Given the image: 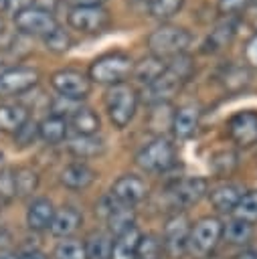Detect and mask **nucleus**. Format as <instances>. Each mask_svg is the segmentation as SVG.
I'll return each mask as SVG.
<instances>
[{
  "label": "nucleus",
  "mask_w": 257,
  "mask_h": 259,
  "mask_svg": "<svg viewBox=\"0 0 257 259\" xmlns=\"http://www.w3.org/2000/svg\"><path fill=\"white\" fill-rule=\"evenodd\" d=\"M0 210H2V204H0Z\"/></svg>",
  "instance_id": "obj_49"
},
{
  "label": "nucleus",
  "mask_w": 257,
  "mask_h": 259,
  "mask_svg": "<svg viewBox=\"0 0 257 259\" xmlns=\"http://www.w3.org/2000/svg\"><path fill=\"white\" fill-rule=\"evenodd\" d=\"M190 40H192L190 32L174 24H162L156 30H152L146 38L150 55L158 59H174L178 55H184Z\"/></svg>",
  "instance_id": "obj_2"
},
{
  "label": "nucleus",
  "mask_w": 257,
  "mask_h": 259,
  "mask_svg": "<svg viewBox=\"0 0 257 259\" xmlns=\"http://www.w3.org/2000/svg\"><path fill=\"white\" fill-rule=\"evenodd\" d=\"M73 6H101L105 0H69Z\"/></svg>",
  "instance_id": "obj_43"
},
{
  "label": "nucleus",
  "mask_w": 257,
  "mask_h": 259,
  "mask_svg": "<svg viewBox=\"0 0 257 259\" xmlns=\"http://www.w3.org/2000/svg\"><path fill=\"white\" fill-rule=\"evenodd\" d=\"M67 22L73 30L99 34L109 26V12L103 6H71Z\"/></svg>",
  "instance_id": "obj_8"
},
{
  "label": "nucleus",
  "mask_w": 257,
  "mask_h": 259,
  "mask_svg": "<svg viewBox=\"0 0 257 259\" xmlns=\"http://www.w3.org/2000/svg\"><path fill=\"white\" fill-rule=\"evenodd\" d=\"M14 22H16V28L28 36H47L57 28L55 14L49 8H40L36 4H30L20 12H16Z\"/></svg>",
  "instance_id": "obj_7"
},
{
  "label": "nucleus",
  "mask_w": 257,
  "mask_h": 259,
  "mask_svg": "<svg viewBox=\"0 0 257 259\" xmlns=\"http://www.w3.org/2000/svg\"><path fill=\"white\" fill-rule=\"evenodd\" d=\"M81 223H83V217L75 206H63V208L55 210V217L51 223V233L55 237L69 239L73 233H77Z\"/></svg>",
  "instance_id": "obj_19"
},
{
  "label": "nucleus",
  "mask_w": 257,
  "mask_h": 259,
  "mask_svg": "<svg viewBox=\"0 0 257 259\" xmlns=\"http://www.w3.org/2000/svg\"><path fill=\"white\" fill-rule=\"evenodd\" d=\"M241 188L237 184H221L217 188H212L208 192V198L212 202V206L219 210V212H233L235 204L239 202L241 198Z\"/></svg>",
  "instance_id": "obj_22"
},
{
  "label": "nucleus",
  "mask_w": 257,
  "mask_h": 259,
  "mask_svg": "<svg viewBox=\"0 0 257 259\" xmlns=\"http://www.w3.org/2000/svg\"><path fill=\"white\" fill-rule=\"evenodd\" d=\"M53 257L55 259H87L85 253V243L79 239H63L55 245L53 249Z\"/></svg>",
  "instance_id": "obj_32"
},
{
  "label": "nucleus",
  "mask_w": 257,
  "mask_h": 259,
  "mask_svg": "<svg viewBox=\"0 0 257 259\" xmlns=\"http://www.w3.org/2000/svg\"><path fill=\"white\" fill-rule=\"evenodd\" d=\"M67 127H69L67 119L57 117V115H47L38 123V136H40L42 142L55 146V144H61L67 138Z\"/></svg>",
  "instance_id": "obj_24"
},
{
  "label": "nucleus",
  "mask_w": 257,
  "mask_h": 259,
  "mask_svg": "<svg viewBox=\"0 0 257 259\" xmlns=\"http://www.w3.org/2000/svg\"><path fill=\"white\" fill-rule=\"evenodd\" d=\"M190 221L184 212H174L166 225H164V235H162V247L172 255L180 257L186 247H188V235H190Z\"/></svg>",
  "instance_id": "obj_11"
},
{
  "label": "nucleus",
  "mask_w": 257,
  "mask_h": 259,
  "mask_svg": "<svg viewBox=\"0 0 257 259\" xmlns=\"http://www.w3.org/2000/svg\"><path fill=\"white\" fill-rule=\"evenodd\" d=\"M192 69H194V65L188 55H178V57L170 59V63H166V69L162 71V75L144 87V101L150 105L166 103L182 89V85L192 75Z\"/></svg>",
  "instance_id": "obj_1"
},
{
  "label": "nucleus",
  "mask_w": 257,
  "mask_h": 259,
  "mask_svg": "<svg viewBox=\"0 0 257 259\" xmlns=\"http://www.w3.org/2000/svg\"><path fill=\"white\" fill-rule=\"evenodd\" d=\"M166 192H168L172 206L178 210V208L196 204L208 192V182L200 176H184L180 180H174Z\"/></svg>",
  "instance_id": "obj_10"
},
{
  "label": "nucleus",
  "mask_w": 257,
  "mask_h": 259,
  "mask_svg": "<svg viewBox=\"0 0 257 259\" xmlns=\"http://www.w3.org/2000/svg\"><path fill=\"white\" fill-rule=\"evenodd\" d=\"M235 32H237V24L233 22V18H225V20L219 22V24L215 26V30H210V34L206 36V40H204V51H206V53H217V51L225 49V47L233 40Z\"/></svg>",
  "instance_id": "obj_23"
},
{
  "label": "nucleus",
  "mask_w": 257,
  "mask_h": 259,
  "mask_svg": "<svg viewBox=\"0 0 257 259\" xmlns=\"http://www.w3.org/2000/svg\"><path fill=\"white\" fill-rule=\"evenodd\" d=\"M140 239H142V233H140V229L136 225L125 229L123 233H119L115 237L109 259H136V251H138Z\"/></svg>",
  "instance_id": "obj_20"
},
{
  "label": "nucleus",
  "mask_w": 257,
  "mask_h": 259,
  "mask_svg": "<svg viewBox=\"0 0 257 259\" xmlns=\"http://www.w3.org/2000/svg\"><path fill=\"white\" fill-rule=\"evenodd\" d=\"M53 217H55V206L45 196L34 198L28 204V208H26V225L32 231H47V229H51Z\"/></svg>",
  "instance_id": "obj_18"
},
{
  "label": "nucleus",
  "mask_w": 257,
  "mask_h": 259,
  "mask_svg": "<svg viewBox=\"0 0 257 259\" xmlns=\"http://www.w3.org/2000/svg\"><path fill=\"white\" fill-rule=\"evenodd\" d=\"M45 45H47V49L49 51H53V53H65V51H69L71 49V45H73V40H71V36L63 30V28H55L51 34H47L45 36Z\"/></svg>",
  "instance_id": "obj_38"
},
{
  "label": "nucleus",
  "mask_w": 257,
  "mask_h": 259,
  "mask_svg": "<svg viewBox=\"0 0 257 259\" xmlns=\"http://www.w3.org/2000/svg\"><path fill=\"white\" fill-rule=\"evenodd\" d=\"M8 6H10V0H0V12H2V10H6Z\"/></svg>",
  "instance_id": "obj_47"
},
{
  "label": "nucleus",
  "mask_w": 257,
  "mask_h": 259,
  "mask_svg": "<svg viewBox=\"0 0 257 259\" xmlns=\"http://www.w3.org/2000/svg\"><path fill=\"white\" fill-rule=\"evenodd\" d=\"M221 239H223V223L217 217H202L190 227L186 249L196 257H206L215 251Z\"/></svg>",
  "instance_id": "obj_6"
},
{
  "label": "nucleus",
  "mask_w": 257,
  "mask_h": 259,
  "mask_svg": "<svg viewBox=\"0 0 257 259\" xmlns=\"http://www.w3.org/2000/svg\"><path fill=\"white\" fill-rule=\"evenodd\" d=\"M231 259H257V251H253V249H245V251L237 253V255L231 257Z\"/></svg>",
  "instance_id": "obj_45"
},
{
  "label": "nucleus",
  "mask_w": 257,
  "mask_h": 259,
  "mask_svg": "<svg viewBox=\"0 0 257 259\" xmlns=\"http://www.w3.org/2000/svg\"><path fill=\"white\" fill-rule=\"evenodd\" d=\"M111 247H113V239H111L109 233L95 231L85 239L87 259H109L111 257Z\"/></svg>",
  "instance_id": "obj_27"
},
{
  "label": "nucleus",
  "mask_w": 257,
  "mask_h": 259,
  "mask_svg": "<svg viewBox=\"0 0 257 259\" xmlns=\"http://www.w3.org/2000/svg\"><path fill=\"white\" fill-rule=\"evenodd\" d=\"M233 217L249 225L257 223V190H249L241 194L239 202L233 208Z\"/></svg>",
  "instance_id": "obj_30"
},
{
  "label": "nucleus",
  "mask_w": 257,
  "mask_h": 259,
  "mask_svg": "<svg viewBox=\"0 0 257 259\" xmlns=\"http://www.w3.org/2000/svg\"><path fill=\"white\" fill-rule=\"evenodd\" d=\"M0 259H18V255H14V253H6V251H2V253H0Z\"/></svg>",
  "instance_id": "obj_46"
},
{
  "label": "nucleus",
  "mask_w": 257,
  "mask_h": 259,
  "mask_svg": "<svg viewBox=\"0 0 257 259\" xmlns=\"http://www.w3.org/2000/svg\"><path fill=\"white\" fill-rule=\"evenodd\" d=\"M79 107H81L79 101L59 95V97H55V99L51 101V111H53L51 115H57V117H63V119L69 121V119L75 115V111H77Z\"/></svg>",
  "instance_id": "obj_37"
},
{
  "label": "nucleus",
  "mask_w": 257,
  "mask_h": 259,
  "mask_svg": "<svg viewBox=\"0 0 257 259\" xmlns=\"http://www.w3.org/2000/svg\"><path fill=\"white\" fill-rule=\"evenodd\" d=\"M229 138L239 148H251L257 144V111L255 109H243L229 117L227 121Z\"/></svg>",
  "instance_id": "obj_12"
},
{
  "label": "nucleus",
  "mask_w": 257,
  "mask_h": 259,
  "mask_svg": "<svg viewBox=\"0 0 257 259\" xmlns=\"http://www.w3.org/2000/svg\"><path fill=\"white\" fill-rule=\"evenodd\" d=\"M69 121L79 136H95L99 132V125H101L99 115L89 107H79Z\"/></svg>",
  "instance_id": "obj_28"
},
{
  "label": "nucleus",
  "mask_w": 257,
  "mask_h": 259,
  "mask_svg": "<svg viewBox=\"0 0 257 259\" xmlns=\"http://www.w3.org/2000/svg\"><path fill=\"white\" fill-rule=\"evenodd\" d=\"M164 69H166V61H164V59H158V57H154V55H150V57L142 59L140 63H136L132 71H134V79L146 87V85H150L154 79H158Z\"/></svg>",
  "instance_id": "obj_25"
},
{
  "label": "nucleus",
  "mask_w": 257,
  "mask_h": 259,
  "mask_svg": "<svg viewBox=\"0 0 257 259\" xmlns=\"http://www.w3.org/2000/svg\"><path fill=\"white\" fill-rule=\"evenodd\" d=\"M223 237L231 245H247L253 237V225L233 217L227 225H223Z\"/></svg>",
  "instance_id": "obj_29"
},
{
  "label": "nucleus",
  "mask_w": 257,
  "mask_h": 259,
  "mask_svg": "<svg viewBox=\"0 0 257 259\" xmlns=\"http://www.w3.org/2000/svg\"><path fill=\"white\" fill-rule=\"evenodd\" d=\"M14 178H16V196H20V198L32 196L34 190L38 188V174H36V170L28 168V166L16 168Z\"/></svg>",
  "instance_id": "obj_31"
},
{
  "label": "nucleus",
  "mask_w": 257,
  "mask_h": 259,
  "mask_svg": "<svg viewBox=\"0 0 257 259\" xmlns=\"http://www.w3.org/2000/svg\"><path fill=\"white\" fill-rule=\"evenodd\" d=\"M223 81H225V85H227L229 89L237 91V89H241V87H245V85L249 83V75H247V71L241 69V67H231V69L225 73Z\"/></svg>",
  "instance_id": "obj_40"
},
{
  "label": "nucleus",
  "mask_w": 257,
  "mask_h": 259,
  "mask_svg": "<svg viewBox=\"0 0 257 259\" xmlns=\"http://www.w3.org/2000/svg\"><path fill=\"white\" fill-rule=\"evenodd\" d=\"M28 109L20 103H4L0 105V130L6 134H16L28 121Z\"/></svg>",
  "instance_id": "obj_21"
},
{
  "label": "nucleus",
  "mask_w": 257,
  "mask_h": 259,
  "mask_svg": "<svg viewBox=\"0 0 257 259\" xmlns=\"http://www.w3.org/2000/svg\"><path fill=\"white\" fill-rule=\"evenodd\" d=\"M249 2L251 0H219V12L225 18H233V16L241 14Z\"/></svg>",
  "instance_id": "obj_41"
},
{
  "label": "nucleus",
  "mask_w": 257,
  "mask_h": 259,
  "mask_svg": "<svg viewBox=\"0 0 257 259\" xmlns=\"http://www.w3.org/2000/svg\"><path fill=\"white\" fill-rule=\"evenodd\" d=\"M253 2H255V4H257V0H253Z\"/></svg>",
  "instance_id": "obj_50"
},
{
  "label": "nucleus",
  "mask_w": 257,
  "mask_h": 259,
  "mask_svg": "<svg viewBox=\"0 0 257 259\" xmlns=\"http://www.w3.org/2000/svg\"><path fill=\"white\" fill-rule=\"evenodd\" d=\"M4 30V22H2V18H0V32Z\"/></svg>",
  "instance_id": "obj_48"
},
{
  "label": "nucleus",
  "mask_w": 257,
  "mask_h": 259,
  "mask_svg": "<svg viewBox=\"0 0 257 259\" xmlns=\"http://www.w3.org/2000/svg\"><path fill=\"white\" fill-rule=\"evenodd\" d=\"M38 81V71L32 67H10L0 73V97L20 95L32 89Z\"/></svg>",
  "instance_id": "obj_14"
},
{
  "label": "nucleus",
  "mask_w": 257,
  "mask_h": 259,
  "mask_svg": "<svg viewBox=\"0 0 257 259\" xmlns=\"http://www.w3.org/2000/svg\"><path fill=\"white\" fill-rule=\"evenodd\" d=\"M53 89L69 99L81 101L91 93V79L77 69H59L51 75Z\"/></svg>",
  "instance_id": "obj_9"
},
{
  "label": "nucleus",
  "mask_w": 257,
  "mask_h": 259,
  "mask_svg": "<svg viewBox=\"0 0 257 259\" xmlns=\"http://www.w3.org/2000/svg\"><path fill=\"white\" fill-rule=\"evenodd\" d=\"M16 198V178L14 170L4 166L0 168V204H8Z\"/></svg>",
  "instance_id": "obj_35"
},
{
  "label": "nucleus",
  "mask_w": 257,
  "mask_h": 259,
  "mask_svg": "<svg viewBox=\"0 0 257 259\" xmlns=\"http://www.w3.org/2000/svg\"><path fill=\"white\" fill-rule=\"evenodd\" d=\"M136 164L146 172H166L176 164V148L166 138H154L138 154Z\"/></svg>",
  "instance_id": "obj_5"
},
{
  "label": "nucleus",
  "mask_w": 257,
  "mask_h": 259,
  "mask_svg": "<svg viewBox=\"0 0 257 259\" xmlns=\"http://www.w3.org/2000/svg\"><path fill=\"white\" fill-rule=\"evenodd\" d=\"M182 4L184 0H150V14L158 20H168L182 8Z\"/></svg>",
  "instance_id": "obj_36"
},
{
  "label": "nucleus",
  "mask_w": 257,
  "mask_h": 259,
  "mask_svg": "<svg viewBox=\"0 0 257 259\" xmlns=\"http://www.w3.org/2000/svg\"><path fill=\"white\" fill-rule=\"evenodd\" d=\"M237 164H239V158L231 150H221V152L212 154V158L208 162V166L212 168V172L219 174V176H229L231 172H235Z\"/></svg>",
  "instance_id": "obj_33"
},
{
  "label": "nucleus",
  "mask_w": 257,
  "mask_h": 259,
  "mask_svg": "<svg viewBox=\"0 0 257 259\" xmlns=\"http://www.w3.org/2000/svg\"><path fill=\"white\" fill-rule=\"evenodd\" d=\"M245 61L249 63V67H253L257 71V32L245 45Z\"/></svg>",
  "instance_id": "obj_42"
},
{
  "label": "nucleus",
  "mask_w": 257,
  "mask_h": 259,
  "mask_svg": "<svg viewBox=\"0 0 257 259\" xmlns=\"http://www.w3.org/2000/svg\"><path fill=\"white\" fill-rule=\"evenodd\" d=\"M105 150V144L103 140H99L97 136H75L69 140V152L77 158H93V156H99L101 152Z\"/></svg>",
  "instance_id": "obj_26"
},
{
  "label": "nucleus",
  "mask_w": 257,
  "mask_h": 259,
  "mask_svg": "<svg viewBox=\"0 0 257 259\" xmlns=\"http://www.w3.org/2000/svg\"><path fill=\"white\" fill-rule=\"evenodd\" d=\"M109 194H111L117 202L127 204V206H134V204H138L140 200L146 198L148 186H146V182H144L140 176L123 174V176H119V178L111 184V192H109Z\"/></svg>",
  "instance_id": "obj_15"
},
{
  "label": "nucleus",
  "mask_w": 257,
  "mask_h": 259,
  "mask_svg": "<svg viewBox=\"0 0 257 259\" xmlns=\"http://www.w3.org/2000/svg\"><path fill=\"white\" fill-rule=\"evenodd\" d=\"M18 259H49L42 251H26V253H22Z\"/></svg>",
  "instance_id": "obj_44"
},
{
  "label": "nucleus",
  "mask_w": 257,
  "mask_h": 259,
  "mask_svg": "<svg viewBox=\"0 0 257 259\" xmlns=\"http://www.w3.org/2000/svg\"><path fill=\"white\" fill-rule=\"evenodd\" d=\"M36 138H40V136H38V123L32 121V119H28V121L14 134V142H16V146H20V148H26V146L34 144Z\"/></svg>",
  "instance_id": "obj_39"
},
{
  "label": "nucleus",
  "mask_w": 257,
  "mask_h": 259,
  "mask_svg": "<svg viewBox=\"0 0 257 259\" xmlns=\"http://www.w3.org/2000/svg\"><path fill=\"white\" fill-rule=\"evenodd\" d=\"M162 241L148 233V235H142L140 243H138V251H136V259H160L162 257Z\"/></svg>",
  "instance_id": "obj_34"
},
{
  "label": "nucleus",
  "mask_w": 257,
  "mask_h": 259,
  "mask_svg": "<svg viewBox=\"0 0 257 259\" xmlns=\"http://www.w3.org/2000/svg\"><path fill=\"white\" fill-rule=\"evenodd\" d=\"M198 125H200V109L192 103L178 107L172 115V121H170V127L178 140L192 138L198 132Z\"/></svg>",
  "instance_id": "obj_16"
},
{
  "label": "nucleus",
  "mask_w": 257,
  "mask_h": 259,
  "mask_svg": "<svg viewBox=\"0 0 257 259\" xmlns=\"http://www.w3.org/2000/svg\"><path fill=\"white\" fill-rule=\"evenodd\" d=\"M136 107H138V93L132 85L127 83L109 85V89L105 91V109L115 127L119 130L125 127L132 121Z\"/></svg>",
  "instance_id": "obj_3"
},
{
  "label": "nucleus",
  "mask_w": 257,
  "mask_h": 259,
  "mask_svg": "<svg viewBox=\"0 0 257 259\" xmlns=\"http://www.w3.org/2000/svg\"><path fill=\"white\" fill-rule=\"evenodd\" d=\"M132 69H134V61L130 59V55L113 51V53L99 55L91 63L89 79L103 85H115V83H121V79H125L132 73Z\"/></svg>",
  "instance_id": "obj_4"
},
{
  "label": "nucleus",
  "mask_w": 257,
  "mask_h": 259,
  "mask_svg": "<svg viewBox=\"0 0 257 259\" xmlns=\"http://www.w3.org/2000/svg\"><path fill=\"white\" fill-rule=\"evenodd\" d=\"M95 170L85 162H71L61 170V184L69 190H85L95 180Z\"/></svg>",
  "instance_id": "obj_17"
},
{
  "label": "nucleus",
  "mask_w": 257,
  "mask_h": 259,
  "mask_svg": "<svg viewBox=\"0 0 257 259\" xmlns=\"http://www.w3.org/2000/svg\"><path fill=\"white\" fill-rule=\"evenodd\" d=\"M97 210H99V214L107 221L109 235H113V237H117L119 233H123V231L130 229V227H134V219H136L134 206H127V204L117 202L111 194L105 196V198H101Z\"/></svg>",
  "instance_id": "obj_13"
}]
</instances>
